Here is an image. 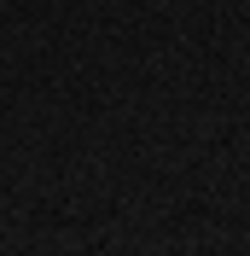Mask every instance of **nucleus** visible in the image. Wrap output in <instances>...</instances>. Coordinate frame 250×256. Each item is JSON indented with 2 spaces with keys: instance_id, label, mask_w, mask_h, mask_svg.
Segmentation results:
<instances>
[]
</instances>
